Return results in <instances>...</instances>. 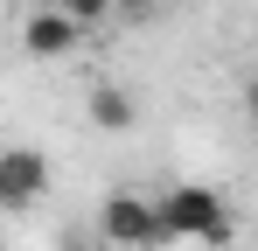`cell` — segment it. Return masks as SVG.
<instances>
[{
	"mask_svg": "<svg viewBox=\"0 0 258 251\" xmlns=\"http://www.w3.org/2000/svg\"><path fill=\"white\" fill-rule=\"evenodd\" d=\"M98 237L112 251H161V216H154V196H140V189H112L105 203H98Z\"/></svg>",
	"mask_w": 258,
	"mask_h": 251,
	"instance_id": "cell-2",
	"label": "cell"
},
{
	"mask_svg": "<svg viewBox=\"0 0 258 251\" xmlns=\"http://www.w3.org/2000/svg\"><path fill=\"white\" fill-rule=\"evenodd\" d=\"M77 42H84V28H77L63 7H28V14H21V49H28L35 63H63V56H77Z\"/></svg>",
	"mask_w": 258,
	"mask_h": 251,
	"instance_id": "cell-4",
	"label": "cell"
},
{
	"mask_svg": "<svg viewBox=\"0 0 258 251\" xmlns=\"http://www.w3.org/2000/svg\"><path fill=\"white\" fill-rule=\"evenodd\" d=\"M154 7H168V0H112V14H133V21H147Z\"/></svg>",
	"mask_w": 258,
	"mask_h": 251,
	"instance_id": "cell-7",
	"label": "cell"
},
{
	"mask_svg": "<svg viewBox=\"0 0 258 251\" xmlns=\"http://www.w3.org/2000/svg\"><path fill=\"white\" fill-rule=\"evenodd\" d=\"M84 119L98 126V133H112V140H119V133L140 126V98H133L126 84H91V91H84Z\"/></svg>",
	"mask_w": 258,
	"mask_h": 251,
	"instance_id": "cell-5",
	"label": "cell"
},
{
	"mask_svg": "<svg viewBox=\"0 0 258 251\" xmlns=\"http://www.w3.org/2000/svg\"><path fill=\"white\" fill-rule=\"evenodd\" d=\"M56 7H63L77 28H91V21H105V14H112V0H56Z\"/></svg>",
	"mask_w": 258,
	"mask_h": 251,
	"instance_id": "cell-6",
	"label": "cell"
},
{
	"mask_svg": "<svg viewBox=\"0 0 258 251\" xmlns=\"http://www.w3.org/2000/svg\"><path fill=\"white\" fill-rule=\"evenodd\" d=\"M154 216H161V237L168 244H203V251H223L237 237V223H230V203L216 196L210 181H174L154 196Z\"/></svg>",
	"mask_w": 258,
	"mask_h": 251,
	"instance_id": "cell-1",
	"label": "cell"
},
{
	"mask_svg": "<svg viewBox=\"0 0 258 251\" xmlns=\"http://www.w3.org/2000/svg\"><path fill=\"white\" fill-rule=\"evenodd\" d=\"M49 174H56V167H49V154H42V147H28V140H7V147H0V209H7V216L35 209V203L49 196Z\"/></svg>",
	"mask_w": 258,
	"mask_h": 251,
	"instance_id": "cell-3",
	"label": "cell"
}]
</instances>
